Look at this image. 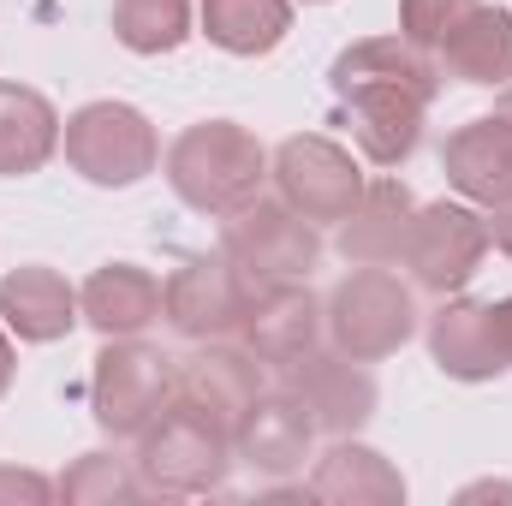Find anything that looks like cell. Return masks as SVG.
<instances>
[{"instance_id": "1", "label": "cell", "mask_w": 512, "mask_h": 506, "mask_svg": "<svg viewBox=\"0 0 512 506\" xmlns=\"http://www.w3.org/2000/svg\"><path fill=\"white\" fill-rule=\"evenodd\" d=\"M328 90L340 96L364 161L405 167L417 155V143H423V114H429V102L441 90V72L405 36H364V42L334 54Z\"/></svg>"}, {"instance_id": "2", "label": "cell", "mask_w": 512, "mask_h": 506, "mask_svg": "<svg viewBox=\"0 0 512 506\" xmlns=\"http://www.w3.org/2000/svg\"><path fill=\"white\" fill-rule=\"evenodd\" d=\"M262 179H268V149L239 120H197L167 149V185L197 215L245 209L251 197H262Z\"/></svg>"}, {"instance_id": "3", "label": "cell", "mask_w": 512, "mask_h": 506, "mask_svg": "<svg viewBox=\"0 0 512 506\" xmlns=\"http://www.w3.org/2000/svg\"><path fill=\"white\" fill-rule=\"evenodd\" d=\"M137 477L149 495H215L227 483L233 459V435L203 423L185 405H167L143 435H137Z\"/></svg>"}, {"instance_id": "4", "label": "cell", "mask_w": 512, "mask_h": 506, "mask_svg": "<svg viewBox=\"0 0 512 506\" xmlns=\"http://www.w3.org/2000/svg\"><path fill=\"white\" fill-rule=\"evenodd\" d=\"M60 149H66V167L102 191H126L161 167V137L149 114H137L131 102H84L60 126Z\"/></svg>"}, {"instance_id": "5", "label": "cell", "mask_w": 512, "mask_h": 506, "mask_svg": "<svg viewBox=\"0 0 512 506\" xmlns=\"http://www.w3.org/2000/svg\"><path fill=\"white\" fill-rule=\"evenodd\" d=\"M411 334H417V298L399 274H387L376 262H358L328 292V340L346 358H358V364L393 358Z\"/></svg>"}, {"instance_id": "6", "label": "cell", "mask_w": 512, "mask_h": 506, "mask_svg": "<svg viewBox=\"0 0 512 506\" xmlns=\"http://www.w3.org/2000/svg\"><path fill=\"white\" fill-rule=\"evenodd\" d=\"M173 376H179V358H167L161 346L149 340H108L96 352V370H90V411L108 435H143L167 405H173Z\"/></svg>"}, {"instance_id": "7", "label": "cell", "mask_w": 512, "mask_h": 506, "mask_svg": "<svg viewBox=\"0 0 512 506\" xmlns=\"http://www.w3.org/2000/svg\"><path fill=\"white\" fill-rule=\"evenodd\" d=\"M221 251L233 256L256 286L310 280V268L322 262V233H316V221H304L292 203H280V197H251L245 209L221 215Z\"/></svg>"}, {"instance_id": "8", "label": "cell", "mask_w": 512, "mask_h": 506, "mask_svg": "<svg viewBox=\"0 0 512 506\" xmlns=\"http://www.w3.org/2000/svg\"><path fill=\"white\" fill-rule=\"evenodd\" d=\"M256 304V280L233 256H185L167 280H161V316L173 334L185 340H227L245 328Z\"/></svg>"}, {"instance_id": "9", "label": "cell", "mask_w": 512, "mask_h": 506, "mask_svg": "<svg viewBox=\"0 0 512 506\" xmlns=\"http://www.w3.org/2000/svg\"><path fill=\"white\" fill-rule=\"evenodd\" d=\"M268 179L280 185V203H292L304 221H346L352 203L364 197V167L346 143L322 137V131H298L268 155Z\"/></svg>"}, {"instance_id": "10", "label": "cell", "mask_w": 512, "mask_h": 506, "mask_svg": "<svg viewBox=\"0 0 512 506\" xmlns=\"http://www.w3.org/2000/svg\"><path fill=\"white\" fill-rule=\"evenodd\" d=\"M489 256V221L471 209V203H423L411 215V233H405V251L399 262L411 268V286L447 298V292H465L477 280Z\"/></svg>"}, {"instance_id": "11", "label": "cell", "mask_w": 512, "mask_h": 506, "mask_svg": "<svg viewBox=\"0 0 512 506\" xmlns=\"http://www.w3.org/2000/svg\"><path fill=\"white\" fill-rule=\"evenodd\" d=\"M262 399V358L251 346H227V340H197L191 358H179L173 376V405L197 411L215 429H239L245 411Z\"/></svg>"}, {"instance_id": "12", "label": "cell", "mask_w": 512, "mask_h": 506, "mask_svg": "<svg viewBox=\"0 0 512 506\" xmlns=\"http://www.w3.org/2000/svg\"><path fill=\"white\" fill-rule=\"evenodd\" d=\"M280 387L310 411V423L316 429H328V435H358L370 417H376V376L358 364V358H346L340 346L334 352H304L298 364H286L280 370Z\"/></svg>"}, {"instance_id": "13", "label": "cell", "mask_w": 512, "mask_h": 506, "mask_svg": "<svg viewBox=\"0 0 512 506\" xmlns=\"http://www.w3.org/2000/svg\"><path fill=\"white\" fill-rule=\"evenodd\" d=\"M322 328H328V304L304 280H274V286H256V304L239 334L268 370H286L322 346Z\"/></svg>"}, {"instance_id": "14", "label": "cell", "mask_w": 512, "mask_h": 506, "mask_svg": "<svg viewBox=\"0 0 512 506\" xmlns=\"http://www.w3.org/2000/svg\"><path fill=\"white\" fill-rule=\"evenodd\" d=\"M429 358L441 364V376L453 381L507 376L512 364H507V346H501V328H495V304L447 292L441 310L429 316Z\"/></svg>"}, {"instance_id": "15", "label": "cell", "mask_w": 512, "mask_h": 506, "mask_svg": "<svg viewBox=\"0 0 512 506\" xmlns=\"http://www.w3.org/2000/svg\"><path fill=\"white\" fill-rule=\"evenodd\" d=\"M310 441H316L310 411L286 387H274V393L262 387V399L245 411V423L233 429V459L251 465L256 477H292V471H304Z\"/></svg>"}, {"instance_id": "16", "label": "cell", "mask_w": 512, "mask_h": 506, "mask_svg": "<svg viewBox=\"0 0 512 506\" xmlns=\"http://www.w3.org/2000/svg\"><path fill=\"white\" fill-rule=\"evenodd\" d=\"M441 173L447 185L477 203V209H507L512 203V126L501 114H483L459 126L441 143Z\"/></svg>"}, {"instance_id": "17", "label": "cell", "mask_w": 512, "mask_h": 506, "mask_svg": "<svg viewBox=\"0 0 512 506\" xmlns=\"http://www.w3.org/2000/svg\"><path fill=\"white\" fill-rule=\"evenodd\" d=\"M0 322L24 346H54L84 322V310H78V292H72V280L60 268L24 262V268L0 274Z\"/></svg>"}, {"instance_id": "18", "label": "cell", "mask_w": 512, "mask_h": 506, "mask_svg": "<svg viewBox=\"0 0 512 506\" xmlns=\"http://www.w3.org/2000/svg\"><path fill=\"white\" fill-rule=\"evenodd\" d=\"M78 310L102 340H131L149 322H161V280L137 262H102L78 286Z\"/></svg>"}, {"instance_id": "19", "label": "cell", "mask_w": 512, "mask_h": 506, "mask_svg": "<svg viewBox=\"0 0 512 506\" xmlns=\"http://www.w3.org/2000/svg\"><path fill=\"white\" fill-rule=\"evenodd\" d=\"M304 495L328 501V506H399L405 501V477L387 465L376 447H364L352 435H334V447L316 459Z\"/></svg>"}, {"instance_id": "20", "label": "cell", "mask_w": 512, "mask_h": 506, "mask_svg": "<svg viewBox=\"0 0 512 506\" xmlns=\"http://www.w3.org/2000/svg\"><path fill=\"white\" fill-rule=\"evenodd\" d=\"M411 215H417V203H411V191H405V179H370L364 185V197L352 203V215L340 221V256L346 262H399L405 251V233H411Z\"/></svg>"}, {"instance_id": "21", "label": "cell", "mask_w": 512, "mask_h": 506, "mask_svg": "<svg viewBox=\"0 0 512 506\" xmlns=\"http://www.w3.org/2000/svg\"><path fill=\"white\" fill-rule=\"evenodd\" d=\"M441 72L477 90H507L512 84V6H471L465 24L435 48Z\"/></svg>"}, {"instance_id": "22", "label": "cell", "mask_w": 512, "mask_h": 506, "mask_svg": "<svg viewBox=\"0 0 512 506\" xmlns=\"http://www.w3.org/2000/svg\"><path fill=\"white\" fill-rule=\"evenodd\" d=\"M60 149V114L30 84H0V179L42 173Z\"/></svg>"}, {"instance_id": "23", "label": "cell", "mask_w": 512, "mask_h": 506, "mask_svg": "<svg viewBox=\"0 0 512 506\" xmlns=\"http://www.w3.org/2000/svg\"><path fill=\"white\" fill-rule=\"evenodd\" d=\"M292 30V0H203V36L221 54L262 60L286 42Z\"/></svg>"}, {"instance_id": "24", "label": "cell", "mask_w": 512, "mask_h": 506, "mask_svg": "<svg viewBox=\"0 0 512 506\" xmlns=\"http://www.w3.org/2000/svg\"><path fill=\"white\" fill-rule=\"evenodd\" d=\"M114 36L131 54H173L191 36V0H114Z\"/></svg>"}, {"instance_id": "25", "label": "cell", "mask_w": 512, "mask_h": 506, "mask_svg": "<svg viewBox=\"0 0 512 506\" xmlns=\"http://www.w3.org/2000/svg\"><path fill=\"white\" fill-rule=\"evenodd\" d=\"M137 495H149L143 477H137V465L114 459V453H84L60 477V501L66 506H114V501H137Z\"/></svg>"}, {"instance_id": "26", "label": "cell", "mask_w": 512, "mask_h": 506, "mask_svg": "<svg viewBox=\"0 0 512 506\" xmlns=\"http://www.w3.org/2000/svg\"><path fill=\"white\" fill-rule=\"evenodd\" d=\"M471 6H477V0H399V36L429 54V48H441V42L465 24Z\"/></svg>"}, {"instance_id": "27", "label": "cell", "mask_w": 512, "mask_h": 506, "mask_svg": "<svg viewBox=\"0 0 512 506\" xmlns=\"http://www.w3.org/2000/svg\"><path fill=\"white\" fill-rule=\"evenodd\" d=\"M60 495V483H48L42 471H18V465H0V506L24 501V506H48Z\"/></svg>"}, {"instance_id": "28", "label": "cell", "mask_w": 512, "mask_h": 506, "mask_svg": "<svg viewBox=\"0 0 512 506\" xmlns=\"http://www.w3.org/2000/svg\"><path fill=\"white\" fill-rule=\"evenodd\" d=\"M489 245L501 256H512V203L507 209H495V221H489Z\"/></svg>"}, {"instance_id": "29", "label": "cell", "mask_w": 512, "mask_h": 506, "mask_svg": "<svg viewBox=\"0 0 512 506\" xmlns=\"http://www.w3.org/2000/svg\"><path fill=\"white\" fill-rule=\"evenodd\" d=\"M12 376H18V358H12V340L0 334V399L12 393Z\"/></svg>"}, {"instance_id": "30", "label": "cell", "mask_w": 512, "mask_h": 506, "mask_svg": "<svg viewBox=\"0 0 512 506\" xmlns=\"http://www.w3.org/2000/svg\"><path fill=\"white\" fill-rule=\"evenodd\" d=\"M495 328H501V346H507V364H512V298L495 304Z\"/></svg>"}, {"instance_id": "31", "label": "cell", "mask_w": 512, "mask_h": 506, "mask_svg": "<svg viewBox=\"0 0 512 506\" xmlns=\"http://www.w3.org/2000/svg\"><path fill=\"white\" fill-rule=\"evenodd\" d=\"M495 114H501V120H507V126H512V84H507V90H501V102H495Z\"/></svg>"}, {"instance_id": "32", "label": "cell", "mask_w": 512, "mask_h": 506, "mask_svg": "<svg viewBox=\"0 0 512 506\" xmlns=\"http://www.w3.org/2000/svg\"><path fill=\"white\" fill-rule=\"evenodd\" d=\"M310 6H322V0H310Z\"/></svg>"}]
</instances>
